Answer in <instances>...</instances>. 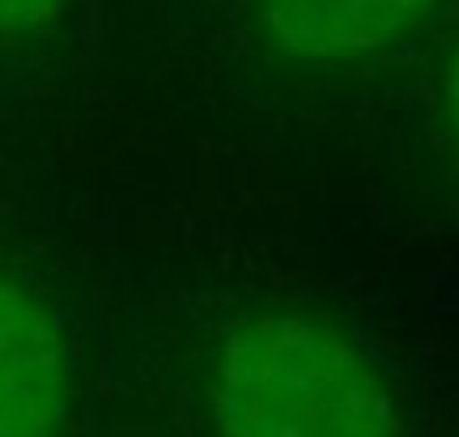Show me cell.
Returning a JSON list of instances; mask_svg holds the SVG:
<instances>
[{"label":"cell","mask_w":459,"mask_h":437,"mask_svg":"<svg viewBox=\"0 0 459 437\" xmlns=\"http://www.w3.org/2000/svg\"><path fill=\"white\" fill-rule=\"evenodd\" d=\"M434 4L438 0H260V21L281 56L341 64L400 43Z\"/></svg>","instance_id":"obj_3"},{"label":"cell","mask_w":459,"mask_h":437,"mask_svg":"<svg viewBox=\"0 0 459 437\" xmlns=\"http://www.w3.org/2000/svg\"><path fill=\"white\" fill-rule=\"evenodd\" d=\"M434 128L443 149L459 162V43L446 51L443 73H438V107H434Z\"/></svg>","instance_id":"obj_5"},{"label":"cell","mask_w":459,"mask_h":437,"mask_svg":"<svg viewBox=\"0 0 459 437\" xmlns=\"http://www.w3.org/2000/svg\"><path fill=\"white\" fill-rule=\"evenodd\" d=\"M217 437H395L375 356L315 314L273 310L226 331L209 382Z\"/></svg>","instance_id":"obj_1"},{"label":"cell","mask_w":459,"mask_h":437,"mask_svg":"<svg viewBox=\"0 0 459 437\" xmlns=\"http://www.w3.org/2000/svg\"><path fill=\"white\" fill-rule=\"evenodd\" d=\"M60 13H65V0H0V39L4 43L34 39L51 30Z\"/></svg>","instance_id":"obj_4"},{"label":"cell","mask_w":459,"mask_h":437,"mask_svg":"<svg viewBox=\"0 0 459 437\" xmlns=\"http://www.w3.org/2000/svg\"><path fill=\"white\" fill-rule=\"evenodd\" d=\"M73 399V353L56 310L0 272V437H56Z\"/></svg>","instance_id":"obj_2"}]
</instances>
